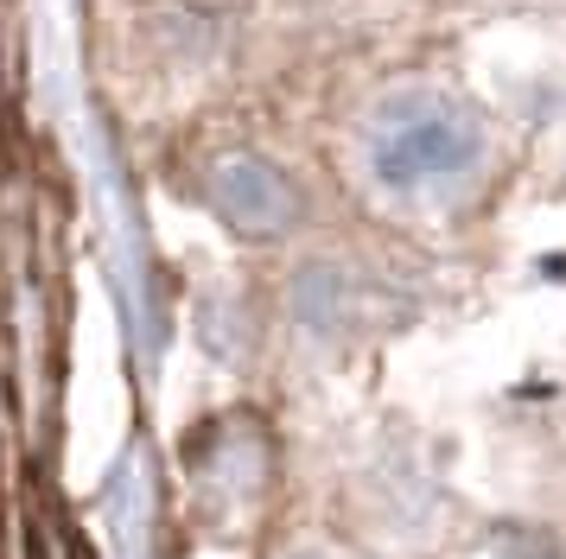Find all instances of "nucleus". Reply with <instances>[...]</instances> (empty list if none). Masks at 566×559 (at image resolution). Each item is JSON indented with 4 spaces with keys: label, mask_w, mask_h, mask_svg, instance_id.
Segmentation results:
<instances>
[{
    "label": "nucleus",
    "mask_w": 566,
    "mask_h": 559,
    "mask_svg": "<svg viewBox=\"0 0 566 559\" xmlns=\"http://www.w3.org/2000/svg\"><path fill=\"white\" fill-rule=\"evenodd\" d=\"M286 559H332V553H318V547H300V553H286Z\"/></svg>",
    "instance_id": "4"
},
{
    "label": "nucleus",
    "mask_w": 566,
    "mask_h": 559,
    "mask_svg": "<svg viewBox=\"0 0 566 559\" xmlns=\"http://www.w3.org/2000/svg\"><path fill=\"white\" fill-rule=\"evenodd\" d=\"M490 159H496L490 115L464 89L433 83V76L388 83L357 122L363 184L388 203H408V210L459 203L464 191H478Z\"/></svg>",
    "instance_id": "1"
},
{
    "label": "nucleus",
    "mask_w": 566,
    "mask_h": 559,
    "mask_svg": "<svg viewBox=\"0 0 566 559\" xmlns=\"http://www.w3.org/2000/svg\"><path fill=\"white\" fill-rule=\"evenodd\" d=\"M286 305H293V325L306 337H344L357 318V280L337 261H306L286 286Z\"/></svg>",
    "instance_id": "3"
},
{
    "label": "nucleus",
    "mask_w": 566,
    "mask_h": 559,
    "mask_svg": "<svg viewBox=\"0 0 566 559\" xmlns=\"http://www.w3.org/2000/svg\"><path fill=\"white\" fill-rule=\"evenodd\" d=\"M198 198L235 242H286L300 235V223L312 217L306 184L293 178V166H281L261 147H223L205 159L198 172Z\"/></svg>",
    "instance_id": "2"
}]
</instances>
